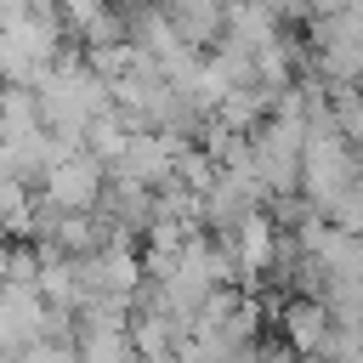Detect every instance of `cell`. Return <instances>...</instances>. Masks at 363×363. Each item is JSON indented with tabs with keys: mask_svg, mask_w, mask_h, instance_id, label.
Here are the masks:
<instances>
[{
	"mask_svg": "<svg viewBox=\"0 0 363 363\" xmlns=\"http://www.w3.org/2000/svg\"><path fill=\"white\" fill-rule=\"evenodd\" d=\"M312 68L323 85H357L363 79V28L352 11L312 17Z\"/></svg>",
	"mask_w": 363,
	"mask_h": 363,
	"instance_id": "cell-1",
	"label": "cell"
},
{
	"mask_svg": "<svg viewBox=\"0 0 363 363\" xmlns=\"http://www.w3.org/2000/svg\"><path fill=\"white\" fill-rule=\"evenodd\" d=\"M102 176H108V159H96L91 147H68L45 170V204H57V210H96L102 193H108Z\"/></svg>",
	"mask_w": 363,
	"mask_h": 363,
	"instance_id": "cell-2",
	"label": "cell"
},
{
	"mask_svg": "<svg viewBox=\"0 0 363 363\" xmlns=\"http://www.w3.org/2000/svg\"><path fill=\"white\" fill-rule=\"evenodd\" d=\"M278 329H284V346H289V352L312 357V352H323V346H329L335 312H329V301H323V295H295V301L278 312Z\"/></svg>",
	"mask_w": 363,
	"mask_h": 363,
	"instance_id": "cell-3",
	"label": "cell"
},
{
	"mask_svg": "<svg viewBox=\"0 0 363 363\" xmlns=\"http://www.w3.org/2000/svg\"><path fill=\"white\" fill-rule=\"evenodd\" d=\"M227 244H233V255H238V272H250V278L272 272V267H278V250H284L278 221H272V216H261V210H250V216H244V227H238Z\"/></svg>",
	"mask_w": 363,
	"mask_h": 363,
	"instance_id": "cell-4",
	"label": "cell"
},
{
	"mask_svg": "<svg viewBox=\"0 0 363 363\" xmlns=\"http://www.w3.org/2000/svg\"><path fill=\"white\" fill-rule=\"evenodd\" d=\"M323 301H329L335 323H357V329H363V278H352V272H329Z\"/></svg>",
	"mask_w": 363,
	"mask_h": 363,
	"instance_id": "cell-5",
	"label": "cell"
},
{
	"mask_svg": "<svg viewBox=\"0 0 363 363\" xmlns=\"http://www.w3.org/2000/svg\"><path fill=\"white\" fill-rule=\"evenodd\" d=\"M329 102H335V125H340L352 142H363V91H357V85H335Z\"/></svg>",
	"mask_w": 363,
	"mask_h": 363,
	"instance_id": "cell-6",
	"label": "cell"
}]
</instances>
